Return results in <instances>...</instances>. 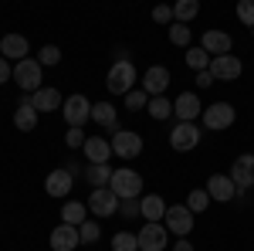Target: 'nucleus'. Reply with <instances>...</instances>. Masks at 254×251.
I'll return each instance as SVG.
<instances>
[{"mask_svg": "<svg viewBox=\"0 0 254 251\" xmlns=\"http://www.w3.org/2000/svg\"><path fill=\"white\" fill-rule=\"evenodd\" d=\"M136 82H139V72H136V65L129 58H119L112 68H109V78H105V88L112 92V95H129L132 88H136Z\"/></svg>", "mask_w": 254, "mask_h": 251, "instance_id": "nucleus-1", "label": "nucleus"}, {"mask_svg": "<svg viewBox=\"0 0 254 251\" xmlns=\"http://www.w3.org/2000/svg\"><path fill=\"white\" fill-rule=\"evenodd\" d=\"M109 190L116 193L119 200H136V197H142V176H139L136 170H129V167H122V170L112 173Z\"/></svg>", "mask_w": 254, "mask_h": 251, "instance_id": "nucleus-2", "label": "nucleus"}, {"mask_svg": "<svg viewBox=\"0 0 254 251\" xmlns=\"http://www.w3.org/2000/svg\"><path fill=\"white\" fill-rule=\"evenodd\" d=\"M14 82H17L20 88H24V95H34L41 85V61L38 58H24L14 65Z\"/></svg>", "mask_w": 254, "mask_h": 251, "instance_id": "nucleus-3", "label": "nucleus"}, {"mask_svg": "<svg viewBox=\"0 0 254 251\" xmlns=\"http://www.w3.org/2000/svg\"><path fill=\"white\" fill-rule=\"evenodd\" d=\"M203 129H231L237 119V109L231 102H214V105H207L203 109Z\"/></svg>", "mask_w": 254, "mask_h": 251, "instance_id": "nucleus-4", "label": "nucleus"}, {"mask_svg": "<svg viewBox=\"0 0 254 251\" xmlns=\"http://www.w3.org/2000/svg\"><path fill=\"white\" fill-rule=\"evenodd\" d=\"M61 112H64L68 129H81V126L92 119V102H88L85 95H68V98H64V105H61Z\"/></svg>", "mask_w": 254, "mask_h": 251, "instance_id": "nucleus-5", "label": "nucleus"}, {"mask_svg": "<svg viewBox=\"0 0 254 251\" xmlns=\"http://www.w3.org/2000/svg\"><path fill=\"white\" fill-rule=\"evenodd\" d=\"M170 82H173L170 68H163V65H149L146 75H142V82H139V88H142L149 98H159L166 88H170Z\"/></svg>", "mask_w": 254, "mask_h": 251, "instance_id": "nucleus-6", "label": "nucleus"}, {"mask_svg": "<svg viewBox=\"0 0 254 251\" xmlns=\"http://www.w3.org/2000/svg\"><path fill=\"white\" fill-rule=\"evenodd\" d=\"M163 224H166V231H170V234L187 238V234L193 231V214H190V207H187V204H173V207H166Z\"/></svg>", "mask_w": 254, "mask_h": 251, "instance_id": "nucleus-7", "label": "nucleus"}, {"mask_svg": "<svg viewBox=\"0 0 254 251\" xmlns=\"http://www.w3.org/2000/svg\"><path fill=\"white\" fill-rule=\"evenodd\" d=\"M170 146L176 153H190L200 146V126L196 122H176L173 133H170Z\"/></svg>", "mask_w": 254, "mask_h": 251, "instance_id": "nucleus-8", "label": "nucleus"}, {"mask_svg": "<svg viewBox=\"0 0 254 251\" xmlns=\"http://www.w3.org/2000/svg\"><path fill=\"white\" fill-rule=\"evenodd\" d=\"M109 143H112V153H116L119 160H136V156L142 153V136L132 133V129H119Z\"/></svg>", "mask_w": 254, "mask_h": 251, "instance_id": "nucleus-9", "label": "nucleus"}, {"mask_svg": "<svg viewBox=\"0 0 254 251\" xmlns=\"http://www.w3.org/2000/svg\"><path fill=\"white\" fill-rule=\"evenodd\" d=\"M231 180H234V187H237V193L241 190H251L254 187V153H241L231 163Z\"/></svg>", "mask_w": 254, "mask_h": 251, "instance_id": "nucleus-10", "label": "nucleus"}, {"mask_svg": "<svg viewBox=\"0 0 254 251\" xmlns=\"http://www.w3.org/2000/svg\"><path fill=\"white\" fill-rule=\"evenodd\" d=\"M244 72V65L237 55H220V58H210V75L214 82H237Z\"/></svg>", "mask_w": 254, "mask_h": 251, "instance_id": "nucleus-11", "label": "nucleus"}, {"mask_svg": "<svg viewBox=\"0 0 254 251\" xmlns=\"http://www.w3.org/2000/svg\"><path fill=\"white\" fill-rule=\"evenodd\" d=\"M203 109H207V105H200V95H196V92H180V95L173 98V116L180 119V122H193L196 116H203Z\"/></svg>", "mask_w": 254, "mask_h": 251, "instance_id": "nucleus-12", "label": "nucleus"}, {"mask_svg": "<svg viewBox=\"0 0 254 251\" xmlns=\"http://www.w3.org/2000/svg\"><path fill=\"white\" fill-rule=\"evenodd\" d=\"M136 238H139V251H163L166 245H170V231H166V224H146Z\"/></svg>", "mask_w": 254, "mask_h": 251, "instance_id": "nucleus-13", "label": "nucleus"}, {"mask_svg": "<svg viewBox=\"0 0 254 251\" xmlns=\"http://www.w3.org/2000/svg\"><path fill=\"white\" fill-rule=\"evenodd\" d=\"M88 211L95 214V217H116L119 214V197L109 190V187L92 190V197H88Z\"/></svg>", "mask_w": 254, "mask_h": 251, "instance_id": "nucleus-14", "label": "nucleus"}, {"mask_svg": "<svg viewBox=\"0 0 254 251\" xmlns=\"http://www.w3.org/2000/svg\"><path fill=\"white\" fill-rule=\"evenodd\" d=\"M203 190L210 193V200H217V204H231L237 197V187H234V180L227 173H214L210 180H207V187Z\"/></svg>", "mask_w": 254, "mask_h": 251, "instance_id": "nucleus-15", "label": "nucleus"}, {"mask_svg": "<svg viewBox=\"0 0 254 251\" xmlns=\"http://www.w3.org/2000/svg\"><path fill=\"white\" fill-rule=\"evenodd\" d=\"M200 48H203L210 58H220V55H231V48H234V38H231L227 31H203V38H200Z\"/></svg>", "mask_w": 254, "mask_h": 251, "instance_id": "nucleus-16", "label": "nucleus"}, {"mask_svg": "<svg viewBox=\"0 0 254 251\" xmlns=\"http://www.w3.org/2000/svg\"><path fill=\"white\" fill-rule=\"evenodd\" d=\"M48 241H51V251H75L81 245V234H78V228H71V224H58Z\"/></svg>", "mask_w": 254, "mask_h": 251, "instance_id": "nucleus-17", "label": "nucleus"}, {"mask_svg": "<svg viewBox=\"0 0 254 251\" xmlns=\"http://www.w3.org/2000/svg\"><path fill=\"white\" fill-rule=\"evenodd\" d=\"M27 51H31V44H27L24 34H7V38H0V55L7 61H14V65L27 58Z\"/></svg>", "mask_w": 254, "mask_h": 251, "instance_id": "nucleus-18", "label": "nucleus"}, {"mask_svg": "<svg viewBox=\"0 0 254 251\" xmlns=\"http://www.w3.org/2000/svg\"><path fill=\"white\" fill-rule=\"evenodd\" d=\"M71 187H75V176L68 173L64 167H61V170H51V173H48V180H44V190L51 193V197H61V200L71 193Z\"/></svg>", "mask_w": 254, "mask_h": 251, "instance_id": "nucleus-19", "label": "nucleus"}, {"mask_svg": "<svg viewBox=\"0 0 254 251\" xmlns=\"http://www.w3.org/2000/svg\"><path fill=\"white\" fill-rule=\"evenodd\" d=\"M31 105H34L38 112H55V109H61V105H64V98H61L58 88L44 85V88H38V92L31 95Z\"/></svg>", "mask_w": 254, "mask_h": 251, "instance_id": "nucleus-20", "label": "nucleus"}, {"mask_svg": "<svg viewBox=\"0 0 254 251\" xmlns=\"http://www.w3.org/2000/svg\"><path fill=\"white\" fill-rule=\"evenodd\" d=\"M92 122L105 126L109 133L116 136L119 133V109L112 105V102H95V105H92Z\"/></svg>", "mask_w": 254, "mask_h": 251, "instance_id": "nucleus-21", "label": "nucleus"}, {"mask_svg": "<svg viewBox=\"0 0 254 251\" xmlns=\"http://www.w3.org/2000/svg\"><path fill=\"white\" fill-rule=\"evenodd\" d=\"M14 126H17L20 133H31V129L38 126V109L31 105V95H20L17 112H14Z\"/></svg>", "mask_w": 254, "mask_h": 251, "instance_id": "nucleus-22", "label": "nucleus"}, {"mask_svg": "<svg viewBox=\"0 0 254 251\" xmlns=\"http://www.w3.org/2000/svg\"><path fill=\"white\" fill-rule=\"evenodd\" d=\"M81 153L88 156V163H109V156H112V143L102 139V136H88V143L81 146Z\"/></svg>", "mask_w": 254, "mask_h": 251, "instance_id": "nucleus-23", "label": "nucleus"}, {"mask_svg": "<svg viewBox=\"0 0 254 251\" xmlns=\"http://www.w3.org/2000/svg\"><path fill=\"white\" fill-rule=\"evenodd\" d=\"M85 221H88V204H81V200H64V207H61V224L81 228Z\"/></svg>", "mask_w": 254, "mask_h": 251, "instance_id": "nucleus-24", "label": "nucleus"}, {"mask_svg": "<svg viewBox=\"0 0 254 251\" xmlns=\"http://www.w3.org/2000/svg\"><path fill=\"white\" fill-rule=\"evenodd\" d=\"M112 163H88V170H85V180L92 183V190H102V187H109V180H112Z\"/></svg>", "mask_w": 254, "mask_h": 251, "instance_id": "nucleus-25", "label": "nucleus"}, {"mask_svg": "<svg viewBox=\"0 0 254 251\" xmlns=\"http://www.w3.org/2000/svg\"><path fill=\"white\" fill-rule=\"evenodd\" d=\"M142 217H146V224H159V221L166 217V200H163L159 193L142 197Z\"/></svg>", "mask_w": 254, "mask_h": 251, "instance_id": "nucleus-26", "label": "nucleus"}, {"mask_svg": "<svg viewBox=\"0 0 254 251\" xmlns=\"http://www.w3.org/2000/svg\"><path fill=\"white\" fill-rule=\"evenodd\" d=\"M200 14V3L196 0H176L173 3V20L176 24H187V20H193Z\"/></svg>", "mask_w": 254, "mask_h": 251, "instance_id": "nucleus-27", "label": "nucleus"}, {"mask_svg": "<svg viewBox=\"0 0 254 251\" xmlns=\"http://www.w3.org/2000/svg\"><path fill=\"white\" fill-rule=\"evenodd\" d=\"M146 112H149L153 119H159V122H163V119H170V116H173V102H170L166 95H159V98H149V105H146Z\"/></svg>", "mask_w": 254, "mask_h": 251, "instance_id": "nucleus-28", "label": "nucleus"}, {"mask_svg": "<svg viewBox=\"0 0 254 251\" xmlns=\"http://www.w3.org/2000/svg\"><path fill=\"white\" fill-rule=\"evenodd\" d=\"M190 41H193V31L187 27V24H170V44H176V48H190Z\"/></svg>", "mask_w": 254, "mask_h": 251, "instance_id": "nucleus-29", "label": "nucleus"}, {"mask_svg": "<svg viewBox=\"0 0 254 251\" xmlns=\"http://www.w3.org/2000/svg\"><path fill=\"white\" fill-rule=\"evenodd\" d=\"M187 65H190L193 72H207V68H210V55H207L203 48H187Z\"/></svg>", "mask_w": 254, "mask_h": 251, "instance_id": "nucleus-30", "label": "nucleus"}, {"mask_svg": "<svg viewBox=\"0 0 254 251\" xmlns=\"http://www.w3.org/2000/svg\"><path fill=\"white\" fill-rule=\"evenodd\" d=\"M112 251H139V238L132 231H119L112 238Z\"/></svg>", "mask_w": 254, "mask_h": 251, "instance_id": "nucleus-31", "label": "nucleus"}, {"mask_svg": "<svg viewBox=\"0 0 254 251\" xmlns=\"http://www.w3.org/2000/svg\"><path fill=\"white\" fill-rule=\"evenodd\" d=\"M187 207H190V214H203L207 207H210V193H207V190H190Z\"/></svg>", "mask_w": 254, "mask_h": 251, "instance_id": "nucleus-32", "label": "nucleus"}, {"mask_svg": "<svg viewBox=\"0 0 254 251\" xmlns=\"http://www.w3.org/2000/svg\"><path fill=\"white\" fill-rule=\"evenodd\" d=\"M38 61H41V68L61 65V51H58V44H44V48L38 51Z\"/></svg>", "mask_w": 254, "mask_h": 251, "instance_id": "nucleus-33", "label": "nucleus"}, {"mask_svg": "<svg viewBox=\"0 0 254 251\" xmlns=\"http://www.w3.org/2000/svg\"><path fill=\"white\" fill-rule=\"evenodd\" d=\"M78 234H81V245H95L98 238H102V228H98V221H92V217H88V221L78 228Z\"/></svg>", "mask_w": 254, "mask_h": 251, "instance_id": "nucleus-34", "label": "nucleus"}, {"mask_svg": "<svg viewBox=\"0 0 254 251\" xmlns=\"http://www.w3.org/2000/svg\"><path fill=\"white\" fill-rule=\"evenodd\" d=\"M146 105H149V95H146L142 88H132V92L126 95V109H129V112H139V109H146Z\"/></svg>", "mask_w": 254, "mask_h": 251, "instance_id": "nucleus-35", "label": "nucleus"}, {"mask_svg": "<svg viewBox=\"0 0 254 251\" xmlns=\"http://www.w3.org/2000/svg\"><path fill=\"white\" fill-rule=\"evenodd\" d=\"M119 214L122 217H142V197H136V200H119Z\"/></svg>", "mask_w": 254, "mask_h": 251, "instance_id": "nucleus-36", "label": "nucleus"}, {"mask_svg": "<svg viewBox=\"0 0 254 251\" xmlns=\"http://www.w3.org/2000/svg\"><path fill=\"white\" fill-rule=\"evenodd\" d=\"M237 20L244 27H254V0H241L237 3Z\"/></svg>", "mask_w": 254, "mask_h": 251, "instance_id": "nucleus-37", "label": "nucleus"}, {"mask_svg": "<svg viewBox=\"0 0 254 251\" xmlns=\"http://www.w3.org/2000/svg\"><path fill=\"white\" fill-rule=\"evenodd\" d=\"M64 143H68L71 150H81V146L88 143V136H85V129H68V133H64Z\"/></svg>", "mask_w": 254, "mask_h": 251, "instance_id": "nucleus-38", "label": "nucleus"}, {"mask_svg": "<svg viewBox=\"0 0 254 251\" xmlns=\"http://www.w3.org/2000/svg\"><path fill=\"white\" fill-rule=\"evenodd\" d=\"M153 20L156 24H173V7H153Z\"/></svg>", "mask_w": 254, "mask_h": 251, "instance_id": "nucleus-39", "label": "nucleus"}, {"mask_svg": "<svg viewBox=\"0 0 254 251\" xmlns=\"http://www.w3.org/2000/svg\"><path fill=\"white\" fill-rule=\"evenodd\" d=\"M10 78H14V68H10V61L0 55V85H3V82H10Z\"/></svg>", "mask_w": 254, "mask_h": 251, "instance_id": "nucleus-40", "label": "nucleus"}, {"mask_svg": "<svg viewBox=\"0 0 254 251\" xmlns=\"http://www.w3.org/2000/svg\"><path fill=\"white\" fill-rule=\"evenodd\" d=\"M196 85H200V88H210V85H214V75H210V68H207V72H196Z\"/></svg>", "mask_w": 254, "mask_h": 251, "instance_id": "nucleus-41", "label": "nucleus"}, {"mask_svg": "<svg viewBox=\"0 0 254 251\" xmlns=\"http://www.w3.org/2000/svg\"><path fill=\"white\" fill-rule=\"evenodd\" d=\"M173 251H193V245H190L187 238H180V241H176V245H173Z\"/></svg>", "mask_w": 254, "mask_h": 251, "instance_id": "nucleus-42", "label": "nucleus"}, {"mask_svg": "<svg viewBox=\"0 0 254 251\" xmlns=\"http://www.w3.org/2000/svg\"><path fill=\"white\" fill-rule=\"evenodd\" d=\"M251 38H254V27H251Z\"/></svg>", "mask_w": 254, "mask_h": 251, "instance_id": "nucleus-43", "label": "nucleus"}]
</instances>
